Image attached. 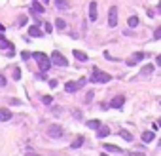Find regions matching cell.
I'll return each mask as SVG.
<instances>
[{
  "label": "cell",
  "instance_id": "obj_1",
  "mask_svg": "<svg viewBox=\"0 0 161 156\" xmlns=\"http://www.w3.org/2000/svg\"><path fill=\"white\" fill-rule=\"evenodd\" d=\"M32 57H34V59H36V63L40 65L42 72H48V71L51 69V57H48L46 53H42V51H34V53H32Z\"/></svg>",
  "mask_w": 161,
  "mask_h": 156
},
{
  "label": "cell",
  "instance_id": "obj_2",
  "mask_svg": "<svg viewBox=\"0 0 161 156\" xmlns=\"http://www.w3.org/2000/svg\"><path fill=\"white\" fill-rule=\"evenodd\" d=\"M112 80V76L108 72H102L101 69H93L91 72V82L93 84H108Z\"/></svg>",
  "mask_w": 161,
  "mask_h": 156
},
{
  "label": "cell",
  "instance_id": "obj_3",
  "mask_svg": "<svg viewBox=\"0 0 161 156\" xmlns=\"http://www.w3.org/2000/svg\"><path fill=\"white\" fill-rule=\"evenodd\" d=\"M51 63L57 65V67H68V59L64 57V55H61L59 51H53L51 53Z\"/></svg>",
  "mask_w": 161,
  "mask_h": 156
},
{
  "label": "cell",
  "instance_id": "obj_4",
  "mask_svg": "<svg viewBox=\"0 0 161 156\" xmlns=\"http://www.w3.org/2000/svg\"><path fill=\"white\" fill-rule=\"evenodd\" d=\"M116 25H117V8L112 6V8L108 10V27L114 29Z\"/></svg>",
  "mask_w": 161,
  "mask_h": 156
},
{
  "label": "cell",
  "instance_id": "obj_5",
  "mask_svg": "<svg viewBox=\"0 0 161 156\" xmlns=\"http://www.w3.org/2000/svg\"><path fill=\"white\" fill-rule=\"evenodd\" d=\"M48 135H49L51 139H59V137H63V128H61V126H49Z\"/></svg>",
  "mask_w": 161,
  "mask_h": 156
},
{
  "label": "cell",
  "instance_id": "obj_6",
  "mask_svg": "<svg viewBox=\"0 0 161 156\" xmlns=\"http://www.w3.org/2000/svg\"><path fill=\"white\" fill-rule=\"evenodd\" d=\"M144 57H146V53H142V51H136V53H133L131 57L127 59V65H129V67H133V65H136L138 61H142Z\"/></svg>",
  "mask_w": 161,
  "mask_h": 156
},
{
  "label": "cell",
  "instance_id": "obj_7",
  "mask_svg": "<svg viewBox=\"0 0 161 156\" xmlns=\"http://www.w3.org/2000/svg\"><path fill=\"white\" fill-rule=\"evenodd\" d=\"M123 103H125V97H123V95H116L112 101H110V107H112V109H121Z\"/></svg>",
  "mask_w": 161,
  "mask_h": 156
},
{
  "label": "cell",
  "instance_id": "obj_8",
  "mask_svg": "<svg viewBox=\"0 0 161 156\" xmlns=\"http://www.w3.org/2000/svg\"><path fill=\"white\" fill-rule=\"evenodd\" d=\"M29 35L36 36V38H42V36H44V31H42L38 25H32V27H29Z\"/></svg>",
  "mask_w": 161,
  "mask_h": 156
},
{
  "label": "cell",
  "instance_id": "obj_9",
  "mask_svg": "<svg viewBox=\"0 0 161 156\" xmlns=\"http://www.w3.org/2000/svg\"><path fill=\"white\" fill-rule=\"evenodd\" d=\"M76 90H80V84L78 82H67V84H64V92H67V93H74V92H76Z\"/></svg>",
  "mask_w": 161,
  "mask_h": 156
},
{
  "label": "cell",
  "instance_id": "obj_10",
  "mask_svg": "<svg viewBox=\"0 0 161 156\" xmlns=\"http://www.w3.org/2000/svg\"><path fill=\"white\" fill-rule=\"evenodd\" d=\"M142 141L144 143H150V141H154V137H155V131L154 129H146V131H142Z\"/></svg>",
  "mask_w": 161,
  "mask_h": 156
},
{
  "label": "cell",
  "instance_id": "obj_11",
  "mask_svg": "<svg viewBox=\"0 0 161 156\" xmlns=\"http://www.w3.org/2000/svg\"><path fill=\"white\" fill-rule=\"evenodd\" d=\"M12 120V113L8 109H0V122H8Z\"/></svg>",
  "mask_w": 161,
  "mask_h": 156
},
{
  "label": "cell",
  "instance_id": "obj_12",
  "mask_svg": "<svg viewBox=\"0 0 161 156\" xmlns=\"http://www.w3.org/2000/svg\"><path fill=\"white\" fill-rule=\"evenodd\" d=\"M89 19L91 21H97V2H91L89 4Z\"/></svg>",
  "mask_w": 161,
  "mask_h": 156
},
{
  "label": "cell",
  "instance_id": "obj_13",
  "mask_svg": "<svg viewBox=\"0 0 161 156\" xmlns=\"http://www.w3.org/2000/svg\"><path fill=\"white\" fill-rule=\"evenodd\" d=\"M72 53H74V57H76L78 61H87V59H89L87 53H83V51H80V50H74Z\"/></svg>",
  "mask_w": 161,
  "mask_h": 156
},
{
  "label": "cell",
  "instance_id": "obj_14",
  "mask_svg": "<svg viewBox=\"0 0 161 156\" xmlns=\"http://www.w3.org/2000/svg\"><path fill=\"white\" fill-rule=\"evenodd\" d=\"M32 12H34V14H44V12H46V8L42 6L40 2H32Z\"/></svg>",
  "mask_w": 161,
  "mask_h": 156
},
{
  "label": "cell",
  "instance_id": "obj_15",
  "mask_svg": "<svg viewBox=\"0 0 161 156\" xmlns=\"http://www.w3.org/2000/svg\"><path fill=\"white\" fill-rule=\"evenodd\" d=\"M127 23H129V27H131V29H136L140 21H138V17H136V15H131V17L127 19Z\"/></svg>",
  "mask_w": 161,
  "mask_h": 156
},
{
  "label": "cell",
  "instance_id": "obj_16",
  "mask_svg": "<svg viewBox=\"0 0 161 156\" xmlns=\"http://www.w3.org/2000/svg\"><path fill=\"white\" fill-rule=\"evenodd\" d=\"M104 150H108V152H116V154H121V152H123L120 147H116V145H104Z\"/></svg>",
  "mask_w": 161,
  "mask_h": 156
},
{
  "label": "cell",
  "instance_id": "obj_17",
  "mask_svg": "<svg viewBox=\"0 0 161 156\" xmlns=\"http://www.w3.org/2000/svg\"><path fill=\"white\" fill-rule=\"evenodd\" d=\"M97 135H99V137L102 139V137H106V135H110V129L106 128V126H101V128H99V131H97Z\"/></svg>",
  "mask_w": 161,
  "mask_h": 156
},
{
  "label": "cell",
  "instance_id": "obj_18",
  "mask_svg": "<svg viewBox=\"0 0 161 156\" xmlns=\"http://www.w3.org/2000/svg\"><path fill=\"white\" fill-rule=\"evenodd\" d=\"M87 128L89 129H99L101 128V122L99 120H87Z\"/></svg>",
  "mask_w": 161,
  "mask_h": 156
},
{
  "label": "cell",
  "instance_id": "obj_19",
  "mask_svg": "<svg viewBox=\"0 0 161 156\" xmlns=\"http://www.w3.org/2000/svg\"><path fill=\"white\" fill-rule=\"evenodd\" d=\"M82 145H83V137L80 135V137H76V139L72 141V145H70V147H72V149H80Z\"/></svg>",
  "mask_w": 161,
  "mask_h": 156
},
{
  "label": "cell",
  "instance_id": "obj_20",
  "mask_svg": "<svg viewBox=\"0 0 161 156\" xmlns=\"http://www.w3.org/2000/svg\"><path fill=\"white\" fill-rule=\"evenodd\" d=\"M55 6L59 10H68V2H67V0H55Z\"/></svg>",
  "mask_w": 161,
  "mask_h": 156
},
{
  "label": "cell",
  "instance_id": "obj_21",
  "mask_svg": "<svg viewBox=\"0 0 161 156\" xmlns=\"http://www.w3.org/2000/svg\"><path fill=\"white\" fill-rule=\"evenodd\" d=\"M55 27H57L59 31L67 29V21H64V19H55Z\"/></svg>",
  "mask_w": 161,
  "mask_h": 156
},
{
  "label": "cell",
  "instance_id": "obj_22",
  "mask_svg": "<svg viewBox=\"0 0 161 156\" xmlns=\"http://www.w3.org/2000/svg\"><path fill=\"white\" fill-rule=\"evenodd\" d=\"M150 72H154V65H144L140 69V74H150Z\"/></svg>",
  "mask_w": 161,
  "mask_h": 156
},
{
  "label": "cell",
  "instance_id": "obj_23",
  "mask_svg": "<svg viewBox=\"0 0 161 156\" xmlns=\"http://www.w3.org/2000/svg\"><path fill=\"white\" fill-rule=\"evenodd\" d=\"M120 137H123L125 141H133V135H131L127 129H121V131H120Z\"/></svg>",
  "mask_w": 161,
  "mask_h": 156
},
{
  "label": "cell",
  "instance_id": "obj_24",
  "mask_svg": "<svg viewBox=\"0 0 161 156\" xmlns=\"http://www.w3.org/2000/svg\"><path fill=\"white\" fill-rule=\"evenodd\" d=\"M51 101H53L51 95H44V97H42V103H44V105H51Z\"/></svg>",
  "mask_w": 161,
  "mask_h": 156
},
{
  "label": "cell",
  "instance_id": "obj_25",
  "mask_svg": "<svg viewBox=\"0 0 161 156\" xmlns=\"http://www.w3.org/2000/svg\"><path fill=\"white\" fill-rule=\"evenodd\" d=\"M30 57H32L30 51H21V59H23V61H27V59H30Z\"/></svg>",
  "mask_w": 161,
  "mask_h": 156
},
{
  "label": "cell",
  "instance_id": "obj_26",
  "mask_svg": "<svg viewBox=\"0 0 161 156\" xmlns=\"http://www.w3.org/2000/svg\"><path fill=\"white\" fill-rule=\"evenodd\" d=\"M19 78H21V71L15 67V69H13V80H19Z\"/></svg>",
  "mask_w": 161,
  "mask_h": 156
},
{
  "label": "cell",
  "instance_id": "obj_27",
  "mask_svg": "<svg viewBox=\"0 0 161 156\" xmlns=\"http://www.w3.org/2000/svg\"><path fill=\"white\" fill-rule=\"evenodd\" d=\"M154 38H155V40H161V27H157V29H155V32H154Z\"/></svg>",
  "mask_w": 161,
  "mask_h": 156
},
{
  "label": "cell",
  "instance_id": "obj_28",
  "mask_svg": "<svg viewBox=\"0 0 161 156\" xmlns=\"http://www.w3.org/2000/svg\"><path fill=\"white\" fill-rule=\"evenodd\" d=\"M93 92H87V95H85V103H91V99H93Z\"/></svg>",
  "mask_w": 161,
  "mask_h": 156
},
{
  "label": "cell",
  "instance_id": "obj_29",
  "mask_svg": "<svg viewBox=\"0 0 161 156\" xmlns=\"http://www.w3.org/2000/svg\"><path fill=\"white\" fill-rule=\"evenodd\" d=\"M44 31H46V32H51V31H53V25H51V23H44Z\"/></svg>",
  "mask_w": 161,
  "mask_h": 156
},
{
  "label": "cell",
  "instance_id": "obj_30",
  "mask_svg": "<svg viewBox=\"0 0 161 156\" xmlns=\"http://www.w3.org/2000/svg\"><path fill=\"white\" fill-rule=\"evenodd\" d=\"M6 84H8V82H6V78H4L2 74H0V88H4Z\"/></svg>",
  "mask_w": 161,
  "mask_h": 156
},
{
  "label": "cell",
  "instance_id": "obj_31",
  "mask_svg": "<svg viewBox=\"0 0 161 156\" xmlns=\"http://www.w3.org/2000/svg\"><path fill=\"white\" fill-rule=\"evenodd\" d=\"M127 156H146V154H142V152H129Z\"/></svg>",
  "mask_w": 161,
  "mask_h": 156
},
{
  "label": "cell",
  "instance_id": "obj_32",
  "mask_svg": "<svg viewBox=\"0 0 161 156\" xmlns=\"http://www.w3.org/2000/svg\"><path fill=\"white\" fill-rule=\"evenodd\" d=\"M10 103H12V105H21L19 99H10Z\"/></svg>",
  "mask_w": 161,
  "mask_h": 156
},
{
  "label": "cell",
  "instance_id": "obj_33",
  "mask_svg": "<svg viewBox=\"0 0 161 156\" xmlns=\"http://www.w3.org/2000/svg\"><path fill=\"white\" fill-rule=\"evenodd\" d=\"M49 86L51 88H57V80H49Z\"/></svg>",
  "mask_w": 161,
  "mask_h": 156
},
{
  "label": "cell",
  "instance_id": "obj_34",
  "mask_svg": "<svg viewBox=\"0 0 161 156\" xmlns=\"http://www.w3.org/2000/svg\"><path fill=\"white\" fill-rule=\"evenodd\" d=\"M155 63H157V65L161 67V55H157V59H155Z\"/></svg>",
  "mask_w": 161,
  "mask_h": 156
},
{
  "label": "cell",
  "instance_id": "obj_35",
  "mask_svg": "<svg viewBox=\"0 0 161 156\" xmlns=\"http://www.w3.org/2000/svg\"><path fill=\"white\" fill-rule=\"evenodd\" d=\"M4 31H6V27H4L2 23H0V32H4Z\"/></svg>",
  "mask_w": 161,
  "mask_h": 156
},
{
  "label": "cell",
  "instance_id": "obj_36",
  "mask_svg": "<svg viewBox=\"0 0 161 156\" xmlns=\"http://www.w3.org/2000/svg\"><path fill=\"white\" fill-rule=\"evenodd\" d=\"M157 12L161 14V0H159V4H157Z\"/></svg>",
  "mask_w": 161,
  "mask_h": 156
},
{
  "label": "cell",
  "instance_id": "obj_37",
  "mask_svg": "<svg viewBox=\"0 0 161 156\" xmlns=\"http://www.w3.org/2000/svg\"><path fill=\"white\" fill-rule=\"evenodd\" d=\"M27 156H38V154H34V152H27Z\"/></svg>",
  "mask_w": 161,
  "mask_h": 156
},
{
  "label": "cell",
  "instance_id": "obj_38",
  "mask_svg": "<svg viewBox=\"0 0 161 156\" xmlns=\"http://www.w3.org/2000/svg\"><path fill=\"white\" fill-rule=\"evenodd\" d=\"M0 40H4V35H2V32H0Z\"/></svg>",
  "mask_w": 161,
  "mask_h": 156
},
{
  "label": "cell",
  "instance_id": "obj_39",
  "mask_svg": "<svg viewBox=\"0 0 161 156\" xmlns=\"http://www.w3.org/2000/svg\"><path fill=\"white\" fill-rule=\"evenodd\" d=\"M157 126H161V118H159V120H157Z\"/></svg>",
  "mask_w": 161,
  "mask_h": 156
},
{
  "label": "cell",
  "instance_id": "obj_40",
  "mask_svg": "<svg viewBox=\"0 0 161 156\" xmlns=\"http://www.w3.org/2000/svg\"><path fill=\"white\" fill-rule=\"evenodd\" d=\"M42 2H44V4H48V2H49V0H42Z\"/></svg>",
  "mask_w": 161,
  "mask_h": 156
},
{
  "label": "cell",
  "instance_id": "obj_41",
  "mask_svg": "<svg viewBox=\"0 0 161 156\" xmlns=\"http://www.w3.org/2000/svg\"><path fill=\"white\" fill-rule=\"evenodd\" d=\"M101 156H108V154H106V152H102V154H101Z\"/></svg>",
  "mask_w": 161,
  "mask_h": 156
},
{
  "label": "cell",
  "instance_id": "obj_42",
  "mask_svg": "<svg viewBox=\"0 0 161 156\" xmlns=\"http://www.w3.org/2000/svg\"><path fill=\"white\" fill-rule=\"evenodd\" d=\"M159 147H161V141H159Z\"/></svg>",
  "mask_w": 161,
  "mask_h": 156
},
{
  "label": "cell",
  "instance_id": "obj_43",
  "mask_svg": "<svg viewBox=\"0 0 161 156\" xmlns=\"http://www.w3.org/2000/svg\"><path fill=\"white\" fill-rule=\"evenodd\" d=\"M159 105H161V101H159Z\"/></svg>",
  "mask_w": 161,
  "mask_h": 156
}]
</instances>
